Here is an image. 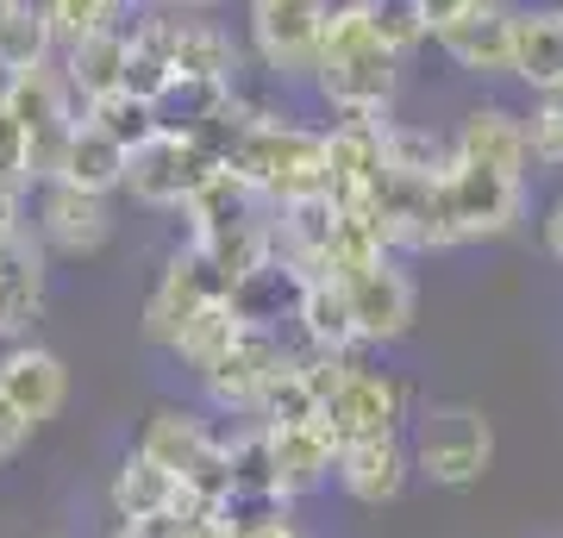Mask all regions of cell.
<instances>
[{
  "label": "cell",
  "instance_id": "cell-1",
  "mask_svg": "<svg viewBox=\"0 0 563 538\" xmlns=\"http://www.w3.org/2000/svg\"><path fill=\"white\" fill-rule=\"evenodd\" d=\"M313 88L339 120H388L401 95V57L383 44L369 0H332L313 57Z\"/></svg>",
  "mask_w": 563,
  "mask_h": 538
},
{
  "label": "cell",
  "instance_id": "cell-2",
  "mask_svg": "<svg viewBox=\"0 0 563 538\" xmlns=\"http://www.w3.org/2000/svg\"><path fill=\"white\" fill-rule=\"evenodd\" d=\"M225 169H239V176L251 182L269 207H288V200L325 195V139L313 132V125H301V120H288V113H269V107H263Z\"/></svg>",
  "mask_w": 563,
  "mask_h": 538
},
{
  "label": "cell",
  "instance_id": "cell-3",
  "mask_svg": "<svg viewBox=\"0 0 563 538\" xmlns=\"http://www.w3.org/2000/svg\"><path fill=\"white\" fill-rule=\"evenodd\" d=\"M407 458L432 488H476L495 463V426L470 400H432L407 419Z\"/></svg>",
  "mask_w": 563,
  "mask_h": 538
},
{
  "label": "cell",
  "instance_id": "cell-4",
  "mask_svg": "<svg viewBox=\"0 0 563 538\" xmlns=\"http://www.w3.org/2000/svg\"><path fill=\"white\" fill-rule=\"evenodd\" d=\"M325 7H332V0H244L251 57H257L276 81H313Z\"/></svg>",
  "mask_w": 563,
  "mask_h": 538
},
{
  "label": "cell",
  "instance_id": "cell-5",
  "mask_svg": "<svg viewBox=\"0 0 563 538\" xmlns=\"http://www.w3.org/2000/svg\"><path fill=\"white\" fill-rule=\"evenodd\" d=\"M213 169H225V163L207 157L201 139H188V132H151L125 157V195L139 200V207H157V213H169V207L181 213Z\"/></svg>",
  "mask_w": 563,
  "mask_h": 538
},
{
  "label": "cell",
  "instance_id": "cell-6",
  "mask_svg": "<svg viewBox=\"0 0 563 538\" xmlns=\"http://www.w3.org/2000/svg\"><path fill=\"white\" fill-rule=\"evenodd\" d=\"M132 39L144 51H157L163 69L176 81H239V44L232 32H220L213 20L201 13H169V20H139L132 25Z\"/></svg>",
  "mask_w": 563,
  "mask_h": 538
},
{
  "label": "cell",
  "instance_id": "cell-7",
  "mask_svg": "<svg viewBox=\"0 0 563 538\" xmlns=\"http://www.w3.org/2000/svg\"><path fill=\"white\" fill-rule=\"evenodd\" d=\"M320 426L339 444L351 439H383V432H407V388L388 370H369V363H344L339 388L325 395Z\"/></svg>",
  "mask_w": 563,
  "mask_h": 538
},
{
  "label": "cell",
  "instance_id": "cell-8",
  "mask_svg": "<svg viewBox=\"0 0 563 538\" xmlns=\"http://www.w3.org/2000/svg\"><path fill=\"white\" fill-rule=\"evenodd\" d=\"M344 282V295H351V314H357V339L363 344H395L413 332V319H420V288L407 276V263L395 251L383 257L357 263Z\"/></svg>",
  "mask_w": 563,
  "mask_h": 538
},
{
  "label": "cell",
  "instance_id": "cell-9",
  "mask_svg": "<svg viewBox=\"0 0 563 538\" xmlns=\"http://www.w3.org/2000/svg\"><path fill=\"white\" fill-rule=\"evenodd\" d=\"M444 195H451V213L463 226V244L514 239L526 220V182L483 169V163H451L444 169Z\"/></svg>",
  "mask_w": 563,
  "mask_h": 538
},
{
  "label": "cell",
  "instance_id": "cell-10",
  "mask_svg": "<svg viewBox=\"0 0 563 538\" xmlns=\"http://www.w3.org/2000/svg\"><path fill=\"white\" fill-rule=\"evenodd\" d=\"M514 7L520 0H483L476 13H463L444 32H432V44H439L444 63L463 69V76H483V81L514 76Z\"/></svg>",
  "mask_w": 563,
  "mask_h": 538
},
{
  "label": "cell",
  "instance_id": "cell-11",
  "mask_svg": "<svg viewBox=\"0 0 563 538\" xmlns=\"http://www.w3.org/2000/svg\"><path fill=\"white\" fill-rule=\"evenodd\" d=\"M220 295H225V288H220V276L207 270L201 251H195V244H188V251H176V257L163 263L157 288L144 295V339L169 351V344L181 339V326L201 314L207 300H220Z\"/></svg>",
  "mask_w": 563,
  "mask_h": 538
},
{
  "label": "cell",
  "instance_id": "cell-12",
  "mask_svg": "<svg viewBox=\"0 0 563 538\" xmlns=\"http://www.w3.org/2000/svg\"><path fill=\"white\" fill-rule=\"evenodd\" d=\"M288 358H295V351L282 344V332L251 326V332H244V339L201 376V388H207V400H213V407H225V414H251V407H257V395L269 388V376H276Z\"/></svg>",
  "mask_w": 563,
  "mask_h": 538
},
{
  "label": "cell",
  "instance_id": "cell-13",
  "mask_svg": "<svg viewBox=\"0 0 563 538\" xmlns=\"http://www.w3.org/2000/svg\"><path fill=\"white\" fill-rule=\"evenodd\" d=\"M451 151L457 163H483V169H501V176H532V151H526V120L501 100H476L470 113L451 132Z\"/></svg>",
  "mask_w": 563,
  "mask_h": 538
},
{
  "label": "cell",
  "instance_id": "cell-14",
  "mask_svg": "<svg viewBox=\"0 0 563 538\" xmlns=\"http://www.w3.org/2000/svg\"><path fill=\"white\" fill-rule=\"evenodd\" d=\"M357 507H388L401 501L413 482V458H407V432H383V439H351L339 444V476H332Z\"/></svg>",
  "mask_w": 563,
  "mask_h": 538
},
{
  "label": "cell",
  "instance_id": "cell-15",
  "mask_svg": "<svg viewBox=\"0 0 563 538\" xmlns=\"http://www.w3.org/2000/svg\"><path fill=\"white\" fill-rule=\"evenodd\" d=\"M113 232L107 195H81L69 182H38V239L63 257H95Z\"/></svg>",
  "mask_w": 563,
  "mask_h": 538
},
{
  "label": "cell",
  "instance_id": "cell-16",
  "mask_svg": "<svg viewBox=\"0 0 563 538\" xmlns=\"http://www.w3.org/2000/svg\"><path fill=\"white\" fill-rule=\"evenodd\" d=\"M325 139V195L339 207L369 200V188L383 182V120H332Z\"/></svg>",
  "mask_w": 563,
  "mask_h": 538
},
{
  "label": "cell",
  "instance_id": "cell-17",
  "mask_svg": "<svg viewBox=\"0 0 563 538\" xmlns=\"http://www.w3.org/2000/svg\"><path fill=\"white\" fill-rule=\"evenodd\" d=\"M0 395L13 400L32 426L63 414V400H69V370H63L57 351H44L32 339H13L0 351Z\"/></svg>",
  "mask_w": 563,
  "mask_h": 538
},
{
  "label": "cell",
  "instance_id": "cell-18",
  "mask_svg": "<svg viewBox=\"0 0 563 538\" xmlns=\"http://www.w3.org/2000/svg\"><path fill=\"white\" fill-rule=\"evenodd\" d=\"M295 332L301 351H325V358H357V314L339 276H307L301 300H295Z\"/></svg>",
  "mask_w": 563,
  "mask_h": 538
},
{
  "label": "cell",
  "instance_id": "cell-19",
  "mask_svg": "<svg viewBox=\"0 0 563 538\" xmlns=\"http://www.w3.org/2000/svg\"><path fill=\"white\" fill-rule=\"evenodd\" d=\"M269 463H276V488L288 501L313 495L325 482L339 476V439L325 432L320 419H307V426H282L269 432Z\"/></svg>",
  "mask_w": 563,
  "mask_h": 538
},
{
  "label": "cell",
  "instance_id": "cell-20",
  "mask_svg": "<svg viewBox=\"0 0 563 538\" xmlns=\"http://www.w3.org/2000/svg\"><path fill=\"white\" fill-rule=\"evenodd\" d=\"M181 213H188V226H195V239H188V244H213V239H225V232L257 226L263 213H269V200H263L239 169H213V176L195 188V200H188Z\"/></svg>",
  "mask_w": 563,
  "mask_h": 538
},
{
  "label": "cell",
  "instance_id": "cell-21",
  "mask_svg": "<svg viewBox=\"0 0 563 538\" xmlns=\"http://www.w3.org/2000/svg\"><path fill=\"white\" fill-rule=\"evenodd\" d=\"M44 314V251L32 232H13L0 244V339L13 344L32 332V319Z\"/></svg>",
  "mask_w": 563,
  "mask_h": 538
},
{
  "label": "cell",
  "instance_id": "cell-22",
  "mask_svg": "<svg viewBox=\"0 0 563 538\" xmlns=\"http://www.w3.org/2000/svg\"><path fill=\"white\" fill-rule=\"evenodd\" d=\"M514 81L544 95L563 81V13L558 7H514Z\"/></svg>",
  "mask_w": 563,
  "mask_h": 538
},
{
  "label": "cell",
  "instance_id": "cell-23",
  "mask_svg": "<svg viewBox=\"0 0 563 538\" xmlns=\"http://www.w3.org/2000/svg\"><path fill=\"white\" fill-rule=\"evenodd\" d=\"M213 444H220V432H213V426H207L195 407H157V414L144 419L139 451H144L151 463H163V470L181 482L195 463L207 458V451H213Z\"/></svg>",
  "mask_w": 563,
  "mask_h": 538
},
{
  "label": "cell",
  "instance_id": "cell-24",
  "mask_svg": "<svg viewBox=\"0 0 563 538\" xmlns=\"http://www.w3.org/2000/svg\"><path fill=\"white\" fill-rule=\"evenodd\" d=\"M125 57H132V32H125V25H113V32H95V39L69 44V51H63V63H57V76L69 81V95L88 107V100L113 95V88L125 81Z\"/></svg>",
  "mask_w": 563,
  "mask_h": 538
},
{
  "label": "cell",
  "instance_id": "cell-25",
  "mask_svg": "<svg viewBox=\"0 0 563 538\" xmlns=\"http://www.w3.org/2000/svg\"><path fill=\"white\" fill-rule=\"evenodd\" d=\"M125 151L120 139H107L101 125L81 120L76 132H69V144H63L57 157V176L51 182H69V188H81V195H113V188H125Z\"/></svg>",
  "mask_w": 563,
  "mask_h": 538
},
{
  "label": "cell",
  "instance_id": "cell-26",
  "mask_svg": "<svg viewBox=\"0 0 563 538\" xmlns=\"http://www.w3.org/2000/svg\"><path fill=\"white\" fill-rule=\"evenodd\" d=\"M301 270L295 263H282V257H269V263H257L251 276L232 288V307H239V319L244 326H263V332H282V319H295V300H301Z\"/></svg>",
  "mask_w": 563,
  "mask_h": 538
},
{
  "label": "cell",
  "instance_id": "cell-27",
  "mask_svg": "<svg viewBox=\"0 0 563 538\" xmlns=\"http://www.w3.org/2000/svg\"><path fill=\"white\" fill-rule=\"evenodd\" d=\"M451 163H457V151H451V132H439V125H413V120H395V113L383 120V169H401V176L439 182Z\"/></svg>",
  "mask_w": 563,
  "mask_h": 538
},
{
  "label": "cell",
  "instance_id": "cell-28",
  "mask_svg": "<svg viewBox=\"0 0 563 538\" xmlns=\"http://www.w3.org/2000/svg\"><path fill=\"white\" fill-rule=\"evenodd\" d=\"M244 332H251V326H244L239 319V307H232V300H207L201 314L188 319V326H181V339L169 344V351H176V363L181 370H195V376H207V370H213V363L225 358V351H232V344L244 339Z\"/></svg>",
  "mask_w": 563,
  "mask_h": 538
},
{
  "label": "cell",
  "instance_id": "cell-29",
  "mask_svg": "<svg viewBox=\"0 0 563 538\" xmlns=\"http://www.w3.org/2000/svg\"><path fill=\"white\" fill-rule=\"evenodd\" d=\"M181 482L163 470V463H151L144 451H132V458L113 470V488H107V501H113V514L120 519H144V514H163V507H176Z\"/></svg>",
  "mask_w": 563,
  "mask_h": 538
},
{
  "label": "cell",
  "instance_id": "cell-30",
  "mask_svg": "<svg viewBox=\"0 0 563 538\" xmlns=\"http://www.w3.org/2000/svg\"><path fill=\"white\" fill-rule=\"evenodd\" d=\"M244 419H257V426H269V432H282V426H307V419H320V395H313V382H307V363L301 351L282 363L276 376H269V388L257 395V407Z\"/></svg>",
  "mask_w": 563,
  "mask_h": 538
},
{
  "label": "cell",
  "instance_id": "cell-31",
  "mask_svg": "<svg viewBox=\"0 0 563 538\" xmlns=\"http://www.w3.org/2000/svg\"><path fill=\"white\" fill-rule=\"evenodd\" d=\"M239 81H169L157 95V132H201Z\"/></svg>",
  "mask_w": 563,
  "mask_h": 538
},
{
  "label": "cell",
  "instance_id": "cell-32",
  "mask_svg": "<svg viewBox=\"0 0 563 538\" xmlns=\"http://www.w3.org/2000/svg\"><path fill=\"white\" fill-rule=\"evenodd\" d=\"M57 57V39L32 0H20V13L0 25V76H25V69H44Z\"/></svg>",
  "mask_w": 563,
  "mask_h": 538
},
{
  "label": "cell",
  "instance_id": "cell-33",
  "mask_svg": "<svg viewBox=\"0 0 563 538\" xmlns=\"http://www.w3.org/2000/svg\"><path fill=\"white\" fill-rule=\"evenodd\" d=\"M81 120L101 125L107 139H120L125 151H139V144L157 132V107H151V100H139V95H125V88H113V95L88 100V107H81Z\"/></svg>",
  "mask_w": 563,
  "mask_h": 538
},
{
  "label": "cell",
  "instance_id": "cell-34",
  "mask_svg": "<svg viewBox=\"0 0 563 538\" xmlns=\"http://www.w3.org/2000/svg\"><path fill=\"white\" fill-rule=\"evenodd\" d=\"M38 13H44V25H51L57 51H69V44L120 25V7H113V0H38Z\"/></svg>",
  "mask_w": 563,
  "mask_h": 538
},
{
  "label": "cell",
  "instance_id": "cell-35",
  "mask_svg": "<svg viewBox=\"0 0 563 538\" xmlns=\"http://www.w3.org/2000/svg\"><path fill=\"white\" fill-rule=\"evenodd\" d=\"M520 120H526V151H532V169L563 176V107L551 95H532Z\"/></svg>",
  "mask_w": 563,
  "mask_h": 538
},
{
  "label": "cell",
  "instance_id": "cell-36",
  "mask_svg": "<svg viewBox=\"0 0 563 538\" xmlns=\"http://www.w3.org/2000/svg\"><path fill=\"white\" fill-rule=\"evenodd\" d=\"M369 13H376V32H383V44H388V51H395L401 63L413 57L420 44H432L420 0H369Z\"/></svg>",
  "mask_w": 563,
  "mask_h": 538
},
{
  "label": "cell",
  "instance_id": "cell-37",
  "mask_svg": "<svg viewBox=\"0 0 563 538\" xmlns=\"http://www.w3.org/2000/svg\"><path fill=\"white\" fill-rule=\"evenodd\" d=\"M25 439H32V419L13 407V400L0 395V463H13L25 451Z\"/></svg>",
  "mask_w": 563,
  "mask_h": 538
},
{
  "label": "cell",
  "instance_id": "cell-38",
  "mask_svg": "<svg viewBox=\"0 0 563 538\" xmlns=\"http://www.w3.org/2000/svg\"><path fill=\"white\" fill-rule=\"evenodd\" d=\"M483 0H420V13H426V32H444L451 20H463V13H476Z\"/></svg>",
  "mask_w": 563,
  "mask_h": 538
},
{
  "label": "cell",
  "instance_id": "cell-39",
  "mask_svg": "<svg viewBox=\"0 0 563 538\" xmlns=\"http://www.w3.org/2000/svg\"><path fill=\"white\" fill-rule=\"evenodd\" d=\"M539 239H544V251H551V257L563 263V195L551 200V207H544V220H539Z\"/></svg>",
  "mask_w": 563,
  "mask_h": 538
},
{
  "label": "cell",
  "instance_id": "cell-40",
  "mask_svg": "<svg viewBox=\"0 0 563 538\" xmlns=\"http://www.w3.org/2000/svg\"><path fill=\"white\" fill-rule=\"evenodd\" d=\"M232 538H307V532L288 514H276V519H257V526H239Z\"/></svg>",
  "mask_w": 563,
  "mask_h": 538
},
{
  "label": "cell",
  "instance_id": "cell-41",
  "mask_svg": "<svg viewBox=\"0 0 563 538\" xmlns=\"http://www.w3.org/2000/svg\"><path fill=\"white\" fill-rule=\"evenodd\" d=\"M163 7H176V13H213V7H225V0H163Z\"/></svg>",
  "mask_w": 563,
  "mask_h": 538
},
{
  "label": "cell",
  "instance_id": "cell-42",
  "mask_svg": "<svg viewBox=\"0 0 563 538\" xmlns=\"http://www.w3.org/2000/svg\"><path fill=\"white\" fill-rule=\"evenodd\" d=\"M13 13H20V0H0V25L13 20Z\"/></svg>",
  "mask_w": 563,
  "mask_h": 538
},
{
  "label": "cell",
  "instance_id": "cell-43",
  "mask_svg": "<svg viewBox=\"0 0 563 538\" xmlns=\"http://www.w3.org/2000/svg\"><path fill=\"white\" fill-rule=\"evenodd\" d=\"M113 7H120V13H125V7H151V0H113Z\"/></svg>",
  "mask_w": 563,
  "mask_h": 538
},
{
  "label": "cell",
  "instance_id": "cell-44",
  "mask_svg": "<svg viewBox=\"0 0 563 538\" xmlns=\"http://www.w3.org/2000/svg\"><path fill=\"white\" fill-rule=\"evenodd\" d=\"M558 13H563V0H558Z\"/></svg>",
  "mask_w": 563,
  "mask_h": 538
},
{
  "label": "cell",
  "instance_id": "cell-45",
  "mask_svg": "<svg viewBox=\"0 0 563 538\" xmlns=\"http://www.w3.org/2000/svg\"><path fill=\"white\" fill-rule=\"evenodd\" d=\"M113 538H125V532H113Z\"/></svg>",
  "mask_w": 563,
  "mask_h": 538
}]
</instances>
